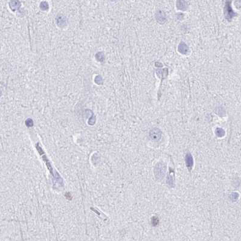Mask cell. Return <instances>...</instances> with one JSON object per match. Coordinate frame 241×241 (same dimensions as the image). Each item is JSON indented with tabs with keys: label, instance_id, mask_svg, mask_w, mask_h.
<instances>
[{
	"label": "cell",
	"instance_id": "cell-1",
	"mask_svg": "<svg viewBox=\"0 0 241 241\" xmlns=\"http://www.w3.org/2000/svg\"><path fill=\"white\" fill-rule=\"evenodd\" d=\"M166 166L163 163H158L157 164V165L155 167L154 173L155 178L159 180L163 178L164 175L166 173Z\"/></svg>",
	"mask_w": 241,
	"mask_h": 241
},
{
	"label": "cell",
	"instance_id": "cell-2",
	"mask_svg": "<svg viewBox=\"0 0 241 241\" xmlns=\"http://www.w3.org/2000/svg\"><path fill=\"white\" fill-rule=\"evenodd\" d=\"M162 133L158 128H153L149 132V137L153 141H158L161 140Z\"/></svg>",
	"mask_w": 241,
	"mask_h": 241
},
{
	"label": "cell",
	"instance_id": "cell-3",
	"mask_svg": "<svg viewBox=\"0 0 241 241\" xmlns=\"http://www.w3.org/2000/svg\"><path fill=\"white\" fill-rule=\"evenodd\" d=\"M230 2H227V4L225 5V8H224V13L225 18L229 20L230 19L233 18L234 16H236V13H234L233 11V10L231 8L230 4H229Z\"/></svg>",
	"mask_w": 241,
	"mask_h": 241
},
{
	"label": "cell",
	"instance_id": "cell-4",
	"mask_svg": "<svg viewBox=\"0 0 241 241\" xmlns=\"http://www.w3.org/2000/svg\"><path fill=\"white\" fill-rule=\"evenodd\" d=\"M174 171L171 168H170V171L169 172V174L167 177V184L171 187H175V182H174V179H175V176H174Z\"/></svg>",
	"mask_w": 241,
	"mask_h": 241
},
{
	"label": "cell",
	"instance_id": "cell-5",
	"mask_svg": "<svg viewBox=\"0 0 241 241\" xmlns=\"http://www.w3.org/2000/svg\"><path fill=\"white\" fill-rule=\"evenodd\" d=\"M186 166L188 169V170H189L191 171L192 170V169L193 166V164H194V161H193V157L192 155V154L190 152L187 153V154L186 155Z\"/></svg>",
	"mask_w": 241,
	"mask_h": 241
},
{
	"label": "cell",
	"instance_id": "cell-6",
	"mask_svg": "<svg viewBox=\"0 0 241 241\" xmlns=\"http://www.w3.org/2000/svg\"><path fill=\"white\" fill-rule=\"evenodd\" d=\"M189 48L185 43L181 42L178 46V51L182 54H186L188 52Z\"/></svg>",
	"mask_w": 241,
	"mask_h": 241
},
{
	"label": "cell",
	"instance_id": "cell-7",
	"mask_svg": "<svg viewBox=\"0 0 241 241\" xmlns=\"http://www.w3.org/2000/svg\"><path fill=\"white\" fill-rule=\"evenodd\" d=\"M215 134H216V136L218 137H222L225 135V132L222 128L218 127L216 129V131H215Z\"/></svg>",
	"mask_w": 241,
	"mask_h": 241
},
{
	"label": "cell",
	"instance_id": "cell-8",
	"mask_svg": "<svg viewBox=\"0 0 241 241\" xmlns=\"http://www.w3.org/2000/svg\"><path fill=\"white\" fill-rule=\"evenodd\" d=\"M96 57L97 59V60L100 61V62H103L104 59H105L104 54L102 52H99L98 53L96 54Z\"/></svg>",
	"mask_w": 241,
	"mask_h": 241
},
{
	"label": "cell",
	"instance_id": "cell-9",
	"mask_svg": "<svg viewBox=\"0 0 241 241\" xmlns=\"http://www.w3.org/2000/svg\"><path fill=\"white\" fill-rule=\"evenodd\" d=\"M239 197V195L238 193H233L232 194H230V198L232 200V201H236L238 199V198Z\"/></svg>",
	"mask_w": 241,
	"mask_h": 241
},
{
	"label": "cell",
	"instance_id": "cell-10",
	"mask_svg": "<svg viewBox=\"0 0 241 241\" xmlns=\"http://www.w3.org/2000/svg\"><path fill=\"white\" fill-rule=\"evenodd\" d=\"M40 8L41 9H42L43 11H45V10H47L48 9V3L47 2H42L40 4Z\"/></svg>",
	"mask_w": 241,
	"mask_h": 241
},
{
	"label": "cell",
	"instance_id": "cell-11",
	"mask_svg": "<svg viewBox=\"0 0 241 241\" xmlns=\"http://www.w3.org/2000/svg\"><path fill=\"white\" fill-rule=\"evenodd\" d=\"M159 222V219L157 217H153L152 219V224H153V226H156V225Z\"/></svg>",
	"mask_w": 241,
	"mask_h": 241
},
{
	"label": "cell",
	"instance_id": "cell-12",
	"mask_svg": "<svg viewBox=\"0 0 241 241\" xmlns=\"http://www.w3.org/2000/svg\"><path fill=\"white\" fill-rule=\"evenodd\" d=\"M25 123H26L27 126L29 127H31L33 126V121L31 119H28L26 120V122H25Z\"/></svg>",
	"mask_w": 241,
	"mask_h": 241
},
{
	"label": "cell",
	"instance_id": "cell-13",
	"mask_svg": "<svg viewBox=\"0 0 241 241\" xmlns=\"http://www.w3.org/2000/svg\"><path fill=\"white\" fill-rule=\"evenodd\" d=\"M95 81H96V82L97 83V84H99V82L100 81V82H102V78L100 76H97L96 77V79H95Z\"/></svg>",
	"mask_w": 241,
	"mask_h": 241
}]
</instances>
